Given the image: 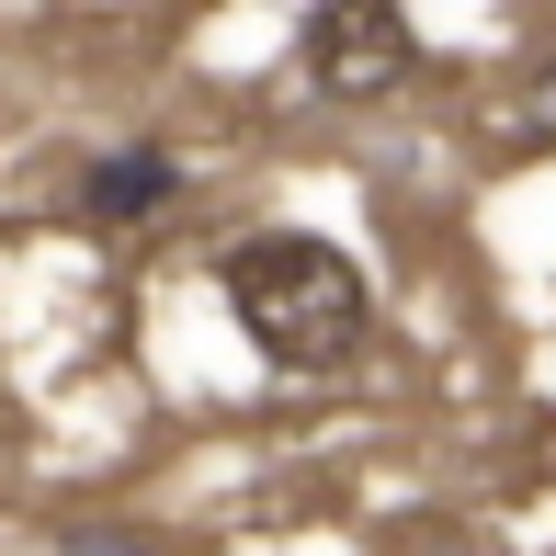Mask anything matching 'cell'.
<instances>
[{
	"label": "cell",
	"instance_id": "obj_3",
	"mask_svg": "<svg viewBox=\"0 0 556 556\" xmlns=\"http://www.w3.org/2000/svg\"><path fill=\"white\" fill-rule=\"evenodd\" d=\"M182 205V160L170 148H114V160H91L80 170V227H148V216H170Z\"/></svg>",
	"mask_w": 556,
	"mask_h": 556
},
{
	"label": "cell",
	"instance_id": "obj_2",
	"mask_svg": "<svg viewBox=\"0 0 556 556\" xmlns=\"http://www.w3.org/2000/svg\"><path fill=\"white\" fill-rule=\"evenodd\" d=\"M295 68H307V91H330V103H387L420 68V35H409L397 0H318L307 35H295Z\"/></svg>",
	"mask_w": 556,
	"mask_h": 556
},
{
	"label": "cell",
	"instance_id": "obj_1",
	"mask_svg": "<svg viewBox=\"0 0 556 556\" xmlns=\"http://www.w3.org/2000/svg\"><path fill=\"white\" fill-rule=\"evenodd\" d=\"M216 285H227V318L250 330V352L285 364V375L341 364V352L364 341V318H375L352 250L341 239H307V227H262V239H239Z\"/></svg>",
	"mask_w": 556,
	"mask_h": 556
},
{
	"label": "cell",
	"instance_id": "obj_4",
	"mask_svg": "<svg viewBox=\"0 0 556 556\" xmlns=\"http://www.w3.org/2000/svg\"><path fill=\"white\" fill-rule=\"evenodd\" d=\"M68 556H148L137 534H68Z\"/></svg>",
	"mask_w": 556,
	"mask_h": 556
}]
</instances>
